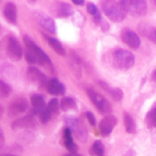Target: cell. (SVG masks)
Here are the masks:
<instances>
[{"label":"cell","instance_id":"cell-1","mask_svg":"<svg viewBox=\"0 0 156 156\" xmlns=\"http://www.w3.org/2000/svg\"><path fill=\"white\" fill-rule=\"evenodd\" d=\"M23 41H24V45L26 47V50L34 56L37 63L47 68L51 73H53V71H54L53 70V66L52 64L50 59L47 56V55L37 45H36L34 43V41L31 39H30L27 36H24Z\"/></svg>","mask_w":156,"mask_h":156},{"label":"cell","instance_id":"cell-2","mask_svg":"<svg viewBox=\"0 0 156 156\" xmlns=\"http://www.w3.org/2000/svg\"><path fill=\"white\" fill-rule=\"evenodd\" d=\"M101 5L105 15L113 22H122L126 18V12L120 2L106 0L101 2Z\"/></svg>","mask_w":156,"mask_h":156},{"label":"cell","instance_id":"cell-3","mask_svg":"<svg viewBox=\"0 0 156 156\" xmlns=\"http://www.w3.org/2000/svg\"><path fill=\"white\" fill-rule=\"evenodd\" d=\"M113 62L117 69L126 71L135 63V57L131 52L124 49H117L113 53Z\"/></svg>","mask_w":156,"mask_h":156},{"label":"cell","instance_id":"cell-4","mask_svg":"<svg viewBox=\"0 0 156 156\" xmlns=\"http://www.w3.org/2000/svg\"><path fill=\"white\" fill-rule=\"evenodd\" d=\"M120 3L126 14L133 17H143L147 13L148 5L144 0H122Z\"/></svg>","mask_w":156,"mask_h":156},{"label":"cell","instance_id":"cell-5","mask_svg":"<svg viewBox=\"0 0 156 156\" xmlns=\"http://www.w3.org/2000/svg\"><path fill=\"white\" fill-rule=\"evenodd\" d=\"M5 50L8 56L12 60L17 62L22 58V47L14 36L9 35L5 37Z\"/></svg>","mask_w":156,"mask_h":156},{"label":"cell","instance_id":"cell-6","mask_svg":"<svg viewBox=\"0 0 156 156\" xmlns=\"http://www.w3.org/2000/svg\"><path fill=\"white\" fill-rule=\"evenodd\" d=\"M87 92H88V95L90 100L95 106V108L98 110L99 112L103 114H110L111 112L112 111L111 105L103 96L92 89H88Z\"/></svg>","mask_w":156,"mask_h":156},{"label":"cell","instance_id":"cell-7","mask_svg":"<svg viewBox=\"0 0 156 156\" xmlns=\"http://www.w3.org/2000/svg\"><path fill=\"white\" fill-rule=\"evenodd\" d=\"M67 127L71 129L76 138L80 141L85 142L87 140V129L85 125L76 117H70L66 119Z\"/></svg>","mask_w":156,"mask_h":156},{"label":"cell","instance_id":"cell-8","mask_svg":"<svg viewBox=\"0 0 156 156\" xmlns=\"http://www.w3.org/2000/svg\"><path fill=\"white\" fill-rule=\"evenodd\" d=\"M27 78L29 82L37 84L40 87L47 88L49 81L47 77L39 69L34 66H30L27 70Z\"/></svg>","mask_w":156,"mask_h":156},{"label":"cell","instance_id":"cell-9","mask_svg":"<svg viewBox=\"0 0 156 156\" xmlns=\"http://www.w3.org/2000/svg\"><path fill=\"white\" fill-rule=\"evenodd\" d=\"M121 39L126 45L132 49H137L141 44L139 35L130 29L125 28L122 30Z\"/></svg>","mask_w":156,"mask_h":156},{"label":"cell","instance_id":"cell-10","mask_svg":"<svg viewBox=\"0 0 156 156\" xmlns=\"http://www.w3.org/2000/svg\"><path fill=\"white\" fill-rule=\"evenodd\" d=\"M117 119L113 115H108L102 119L99 123V131L101 136H108L114 129V126L117 125Z\"/></svg>","mask_w":156,"mask_h":156},{"label":"cell","instance_id":"cell-11","mask_svg":"<svg viewBox=\"0 0 156 156\" xmlns=\"http://www.w3.org/2000/svg\"><path fill=\"white\" fill-rule=\"evenodd\" d=\"M27 108V103L24 99L19 98L13 101L8 108V115L10 117L19 116L26 111Z\"/></svg>","mask_w":156,"mask_h":156},{"label":"cell","instance_id":"cell-12","mask_svg":"<svg viewBox=\"0 0 156 156\" xmlns=\"http://www.w3.org/2000/svg\"><path fill=\"white\" fill-rule=\"evenodd\" d=\"M36 126L37 120L32 115H27L12 122L11 127L12 129H25V128H34Z\"/></svg>","mask_w":156,"mask_h":156},{"label":"cell","instance_id":"cell-13","mask_svg":"<svg viewBox=\"0 0 156 156\" xmlns=\"http://www.w3.org/2000/svg\"><path fill=\"white\" fill-rule=\"evenodd\" d=\"M36 18L39 22L40 25L44 27L45 30H47L52 34H55L56 33V23L51 18L44 15V14L37 13Z\"/></svg>","mask_w":156,"mask_h":156},{"label":"cell","instance_id":"cell-14","mask_svg":"<svg viewBox=\"0 0 156 156\" xmlns=\"http://www.w3.org/2000/svg\"><path fill=\"white\" fill-rule=\"evenodd\" d=\"M3 15L6 21L12 24L17 22V9L13 2H7L3 9Z\"/></svg>","mask_w":156,"mask_h":156},{"label":"cell","instance_id":"cell-15","mask_svg":"<svg viewBox=\"0 0 156 156\" xmlns=\"http://www.w3.org/2000/svg\"><path fill=\"white\" fill-rule=\"evenodd\" d=\"M47 91L50 94L53 96L62 95L65 93V88L57 79H52L48 82Z\"/></svg>","mask_w":156,"mask_h":156},{"label":"cell","instance_id":"cell-16","mask_svg":"<svg viewBox=\"0 0 156 156\" xmlns=\"http://www.w3.org/2000/svg\"><path fill=\"white\" fill-rule=\"evenodd\" d=\"M68 62L70 69L75 76L78 79H80L82 76V69H81V61L79 56L76 53H71L69 54Z\"/></svg>","mask_w":156,"mask_h":156},{"label":"cell","instance_id":"cell-17","mask_svg":"<svg viewBox=\"0 0 156 156\" xmlns=\"http://www.w3.org/2000/svg\"><path fill=\"white\" fill-rule=\"evenodd\" d=\"M74 13V9L69 4L65 2H59L55 6L54 15L59 18H67Z\"/></svg>","mask_w":156,"mask_h":156},{"label":"cell","instance_id":"cell-18","mask_svg":"<svg viewBox=\"0 0 156 156\" xmlns=\"http://www.w3.org/2000/svg\"><path fill=\"white\" fill-rule=\"evenodd\" d=\"M63 142L66 149L69 152H71V154H76L78 151V146L73 141L71 129L68 127H66L64 129Z\"/></svg>","mask_w":156,"mask_h":156},{"label":"cell","instance_id":"cell-19","mask_svg":"<svg viewBox=\"0 0 156 156\" xmlns=\"http://www.w3.org/2000/svg\"><path fill=\"white\" fill-rule=\"evenodd\" d=\"M44 39L47 41V44L51 47V48L53 49L58 55H59V56H66V52L63 46L61 44V43L59 42L58 40H56V38H53L51 37H49L45 34H44Z\"/></svg>","mask_w":156,"mask_h":156},{"label":"cell","instance_id":"cell-20","mask_svg":"<svg viewBox=\"0 0 156 156\" xmlns=\"http://www.w3.org/2000/svg\"><path fill=\"white\" fill-rule=\"evenodd\" d=\"M30 103L33 106V111L35 114H39L46 108V102L44 98L39 94H34L30 98Z\"/></svg>","mask_w":156,"mask_h":156},{"label":"cell","instance_id":"cell-21","mask_svg":"<svg viewBox=\"0 0 156 156\" xmlns=\"http://www.w3.org/2000/svg\"><path fill=\"white\" fill-rule=\"evenodd\" d=\"M99 85L101 87L104 88L105 91L110 93L111 97L113 98L114 101H120L123 98V92L121 89L118 88H111L108 84L105 83V82H99Z\"/></svg>","mask_w":156,"mask_h":156},{"label":"cell","instance_id":"cell-22","mask_svg":"<svg viewBox=\"0 0 156 156\" xmlns=\"http://www.w3.org/2000/svg\"><path fill=\"white\" fill-rule=\"evenodd\" d=\"M123 123L125 129L128 133H136V124L132 116L126 111L123 112Z\"/></svg>","mask_w":156,"mask_h":156},{"label":"cell","instance_id":"cell-23","mask_svg":"<svg viewBox=\"0 0 156 156\" xmlns=\"http://www.w3.org/2000/svg\"><path fill=\"white\" fill-rule=\"evenodd\" d=\"M89 152L90 155L92 156H104L105 146H104L103 143L99 140H96L90 149Z\"/></svg>","mask_w":156,"mask_h":156},{"label":"cell","instance_id":"cell-24","mask_svg":"<svg viewBox=\"0 0 156 156\" xmlns=\"http://www.w3.org/2000/svg\"><path fill=\"white\" fill-rule=\"evenodd\" d=\"M60 108L62 111H67L76 108V103L72 98L66 97L62 99L60 102Z\"/></svg>","mask_w":156,"mask_h":156},{"label":"cell","instance_id":"cell-25","mask_svg":"<svg viewBox=\"0 0 156 156\" xmlns=\"http://www.w3.org/2000/svg\"><path fill=\"white\" fill-rule=\"evenodd\" d=\"M146 123L149 129L156 127V107L150 110L146 114Z\"/></svg>","mask_w":156,"mask_h":156},{"label":"cell","instance_id":"cell-26","mask_svg":"<svg viewBox=\"0 0 156 156\" xmlns=\"http://www.w3.org/2000/svg\"><path fill=\"white\" fill-rule=\"evenodd\" d=\"M59 108H60V104H59V101L57 98H53L49 102V104L47 106V110L53 115V114H56L59 112Z\"/></svg>","mask_w":156,"mask_h":156},{"label":"cell","instance_id":"cell-27","mask_svg":"<svg viewBox=\"0 0 156 156\" xmlns=\"http://www.w3.org/2000/svg\"><path fill=\"white\" fill-rule=\"evenodd\" d=\"M11 88L8 84L3 82L2 80L0 81V95L2 98H6L10 94Z\"/></svg>","mask_w":156,"mask_h":156},{"label":"cell","instance_id":"cell-28","mask_svg":"<svg viewBox=\"0 0 156 156\" xmlns=\"http://www.w3.org/2000/svg\"><path fill=\"white\" fill-rule=\"evenodd\" d=\"M46 108H47V107H46ZM38 116H39V119L40 120H41V123H47V122L51 119L52 114L47 111V108H45V109L43 110V111L38 114Z\"/></svg>","mask_w":156,"mask_h":156},{"label":"cell","instance_id":"cell-29","mask_svg":"<svg viewBox=\"0 0 156 156\" xmlns=\"http://www.w3.org/2000/svg\"><path fill=\"white\" fill-rule=\"evenodd\" d=\"M25 59L26 61H27V63L29 64H35V63H37V59L36 58L34 57V56L32 53H30V52L27 51V50H26L25 51Z\"/></svg>","mask_w":156,"mask_h":156},{"label":"cell","instance_id":"cell-30","mask_svg":"<svg viewBox=\"0 0 156 156\" xmlns=\"http://www.w3.org/2000/svg\"><path fill=\"white\" fill-rule=\"evenodd\" d=\"M87 11H88V12L90 15H93V16H94L99 12L97 6L94 4H93V3H88L87 5Z\"/></svg>","mask_w":156,"mask_h":156},{"label":"cell","instance_id":"cell-31","mask_svg":"<svg viewBox=\"0 0 156 156\" xmlns=\"http://www.w3.org/2000/svg\"><path fill=\"white\" fill-rule=\"evenodd\" d=\"M85 116H86L87 119H88V122H89L90 124H91L92 126H96V119H95V117H94V114H93L91 112H90V111H88V112H86V114H85Z\"/></svg>","mask_w":156,"mask_h":156},{"label":"cell","instance_id":"cell-32","mask_svg":"<svg viewBox=\"0 0 156 156\" xmlns=\"http://www.w3.org/2000/svg\"><path fill=\"white\" fill-rule=\"evenodd\" d=\"M149 39H150L152 42H154L155 44H156V29L153 28L152 33H151L150 35H149Z\"/></svg>","mask_w":156,"mask_h":156},{"label":"cell","instance_id":"cell-33","mask_svg":"<svg viewBox=\"0 0 156 156\" xmlns=\"http://www.w3.org/2000/svg\"><path fill=\"white\" fill-rule=\"evenodd\" d=\"M4 135H3L2 130H1L0 132V148L3 147V145H4Z\"/></svg>","mask_w":156,"mask_h":156},{"label":"cell","instance_id":"cell-34","mask_svg":"<svg viewBox=\"0 0 156 156\" xmlns=\"http://www.w3.org/2000/svg\"><path fill=\"white\" fill-rule=\"evenodd\" d=\"M73 4L77 5H82L85 4V1H73Z\"/></svg>","mask_w":156,"mask_h":156},{"label":"cell","instance_id":"cell-35","mask_svg":"<svg viewBox=\"0 0 156 156\" xmlns=\"http://www.w3.org/2000/svg\"><path fill=\"white\" fill-rule=\"evenodd\" d=\"M152 81H154V82H156V69L153 72V73H152Z\"/></svg>","mask_w":156,"mask_h":156},{"label":"cell","instance_id":"cell-36","mask_svg":"<svg viewBox=\"0 0 156 156\" xmlns=\"http://www.w3.org/2000/svg\"><path fill=\"white\" fill-rule=\"evenodd\" d=\"M64 156H82V155H78V154H69V155H66Z\"/></svg>","mask_w":156,"mask_h":156},{"label":"cell","instance_id":"cell-37","mask_svg":"<svg viewBox=\"0 0 156 156\" xmlns=\"http://www.w3.org/2000/svg\"><path fill=\"white\" fill-rule=\"evenodd\" d=\"M1 156H18V155H12V154H2V155H1Z\"/></svg>","mask_w":156,"mask_h":156},{"label":"cell","instance_id":"cell-38","mask_svg":"<svg viewBox=\"0 0 156 156\" xmlns=\"http://www.w3.org/2000/svg\"><path fill=\"white\" fill-rule=\"evenodd\" d=\"M154 4H155V6H156V0H155V1H154Z\"/></svg>","mask_w":156,"mask_h":156}]
</instances>
